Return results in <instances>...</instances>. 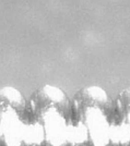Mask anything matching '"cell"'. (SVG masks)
I'll return each mask as SVG.
<instances>
[{
  "label": "cell",
  "mask_w": 130,
  "mask_h": 146,
  "mask_svg": "<svg viewBox=\"0 0 130 146\" xmlns=\"http://www.w3.org/2000/svg\"><path fill=\"white\" fill-rule=\"evenodd\" d=\"M32 142L45 146H67L73 142L72 103L55 86L37 90L27 106Z\"/></svg>",
  "instance_id": "1"
},
{
  "label": "cell",
  "mask_w": 130,
  "mask_h": 146,
  "mask_svg": "<svg viewBox=\"0 0 130 146\" xmlns=\"http://www.w3.org/2000/svg\"><path fill=\"white\" fill-rule=\"evenodd\" d=\"M73 140L91 146H111L115 141V104L104 90L90 86L72 100Z\"/></svg>",
  "instance_id": "2"
},
{
  "label": "cell",
  "mask_w": 130,
  "mask_h": 146,
  "mask_svg": "<svg viewBox=\"0 0 130 146\" xmlns=\"http://www.w3.org/2000/svg\"><path fill=\"white\" fill-rule=\"evenodd\" d=\"M1 131L6 146H26L32 142L27 106L11 87L1 93Z\"/></svg>",
  "instance_id": "3"
},
{
  "label": "cell",
  "mask_w": 130,
  "mask_h": 146,
  "mask_svg": "<svg viewBox=\"0 0 130 146\" xmlns=\"http://www.w3.org/2000/svg\"><path fill=\"white\" fill-rule=\"evenodd\" d=\"M115 142L130 146V87L125 88L115 104Z\"/></svg>",
  "instance_id": "4"
}]
</instances>
